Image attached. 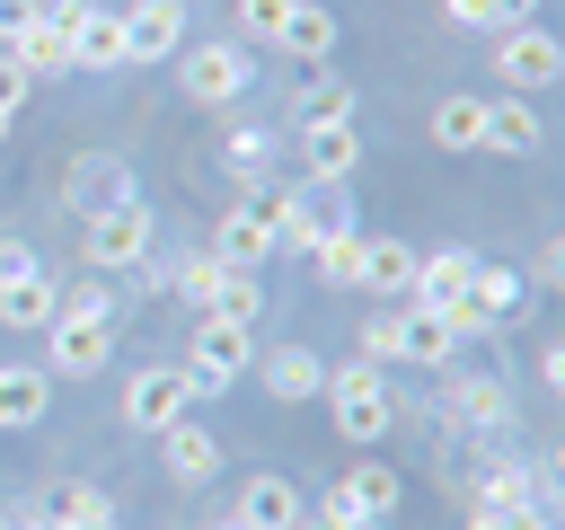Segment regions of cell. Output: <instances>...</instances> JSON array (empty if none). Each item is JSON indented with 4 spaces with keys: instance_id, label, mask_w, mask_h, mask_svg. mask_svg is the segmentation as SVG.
Masks as SVG:
<instances>
[{
    "instance_id": "cell-1",
    "label": "cell",
    "mask_w": 565,
    "mask_h": 530,
    "mask_svg": "<svg viewBox=\"0 0 565 530\" xmlns=\"http://www.w3.org/2000/svg\"><path fill=\"white\" fill-rule=\"evenodd\" d=\"M291 194H300V186H274V177H265V186H247V194L221 212V230H212V256H221L230 274H256V265L282 247V212H291Z\"/></svg>"
},
{
    "instance_id": "cell-35",
    "label": "cell",
    "mask_w": 565,
    "mask_h": 530,
    "mask_svg": "<svg viewBox=\"0 0 565 530\" xmlns=\"http://www.w3.org/2000/svg\"><path fill=\"white\" fill-rule=\"evenodd\" d=\"M309 265H318V283H353L362 274V230H335L327 247H309Z\"/></svg>"
},
{
    "instance_id": "cell-19",
    "label": "cell",
    "mask_w": 565,
    "mask_h": 530,
    "mask_svg": "<svg viewBox=\"0 0 565 530\" xmlns=\"http://www.w3.org/2000/svg\"><path fill=\"white\" fill-rule=\"evenodd\" d=\"M353 292L406 300V292H415V247H406V239H362V274H353Z\"/></svg>"
},
{
    "instance_id": "cell-26",
    "label": "cell",
    "mask_w": 565,
    "mask_h": 530,
    "mask_svg": "<svg viewBox=\"0 0 565 530\" xmlns=\"http://www.w3.org/2000/svg\"><path fill=\"white\" fill-rule=\"evenodd\" d=\"M424 132H433L441 150H486V97H468V88L441 97V106L424 115Z\"/></svg>"
},
{
    "instance_id": "cell-10",
    "label": "cell",
    "mask_w": 565,
    "mask_h": 530,
    "mask_svg": "<svg viewBox=\"0 0 565 530\" xmlns=\"http://www.w3.org/2000/svg\"><path fill=\"white\" fill-rule=\"evenodd\" d=\"M468 274H477V247H433V256H415V292H406V309L450 318V309L468 300Z\"/></svg>"
},
{
    "instance_id": "cell-6",
    "label": "cell",
    "mask_w": 565,
    "mask_h": 530,
    "mask_svg": "<svg viewBox=\"0 0 565 530\" xmlns=\"http://www.w3.org/2000/svg\"><path fill=\"white\" fill-rule=\"evenodd\" d=\"M203 398H194V380L177 371V362H141L132 380H124V424L132 433H168L177 415H194Z\"/></svg>"
},
{
    "instance_id": "cell-29",
    "label": "cell",
    "mask_w": 565,
    "mask_h": 530,
    "mask_svg": "<svg viewBox=\"0 0 565 530\" xmlns=\"http://www.w3.org/2000/svg\"><path fill=\"white\" fill-rule=\"evenodd\" d=\"M362 362H406V300H380L371 318H362Z\"/></svg>"
},
{
    "instance_id": "cell-8",
    "label": "cell",
    "mask_w": 565,
    "mask_h": 530,
    "mask_svg": "<svg viewBox=\"0 0 565 530\" xmlns=\"http://www.w3.org/2000/svg\"><path fill=\"white\" fill-rule=\"evenodd\" d=\"M115 18H124V62H177L194 44L185 35V0H132Z\"/></svg>"
},
{
    "instance_id": "cell-44",
    "label": "cell",
    "mask_w": 565,
    "mask_h": 530,
    "mask_svg": "<svg viewBox=\"0 0 565 530\" xmlns=\"http://www.w3.org/2000/svg\"><path fill=\"white\" fill-rule=\"evenodd\" d=\"M291 530H327V521H318V512H300V521H291Z\"/></svg>"
},
{
    "instance_id": "cell-27",
    "label": "cell",
    "mask_w": 565,
    "mask_h": 530,
    "mask_svg": "<svg viewBox=\"0 0 565 530\" xmlns=\"http://www.w3.org/2000/svg\"><path fill=\"white\" fill-rule=\"evenodd\" d=\"M115 194H132V168H124V159H106V150H88V159L71 168V203H79V212H106Z\"/></svg>"
},
{
    "instance_id": "cell-42",
    "label": "cell",
    "mask_w": 565,
    "mask_h": 530,
    "mask_svg": "<svg viewBox=\"0 0 565 530\" xmlns=\"http://www.w3.org/2000/svg\"><path fill=\"white\" fill-rule=\"evenodd\" d=\"M521 18H539V0H494V26H521Z\"/></svg>"
},
{
    "instance_id": "cell-13",
    "label": "cell",
    "mask_w": 565,
    "mask_h": 530,
    "mask_svg": "<svg viewBox=\"0 0 565 530\" xmlns=\"http://www.w3.org/2000/svg\"><path fill=\"white\" fill-rule=\"evenodd\" d=\"M441 415L468 424V433H503V424H512V389L486 380V371H459V380L441 389Z\"/></svg>"
},
{
    "instance_id": "cell-15",
    "label": "cell",
    "mask_w": 565,
    "mask_h": 530,
    "mask_svg": "<svg viewBox=\"0 0 565 530\" xmlns=\"http://www.w3.org/2000/svg\"><path fill=\"white\" fill-rule=\"evenodd\" d=\"M150 442H159V468H168V477H185V486H203V477L221 468V442H212V424H203V415H177V424H168V433H150Z\"/></svg>"
},
{
    "instance_id": "cell-36",
    "label": "cell",
    "mask_w": 565,
    "mask_h": 530,
    "mask_svg": "<svg viewBox=\"0 0 565 530\" xmlns=\"http://www.w3.org/2000/svg\"><path fill=\"white\" fill-rule=\"evenodd\" d=\"M282 9L291 0H238V44H274L282 35Z\"/></svg>"
},
{
    "instance_id": "cell-12",
    "label": "cell",
    "mask_w": 565,
    "mask_h": 530,
    "mask_svg": "<svg viewBox=\"0 0 565 530\" xmlns=\"http://www.w3.org/2000/svg\"><path fill=\"white\" fill-rule=\"evenodd\" d=\"M256 353H247V336H230V327H194V344H185V380H194V398H221L238 371H247Z\"/></svg>"
},
{
    "instance_id": "cell-43",
    "label": "cell",
    "mask_w": 565,
    "mask_h": 530,
    "mask_svg": "<svg viewBox=\"0 0 565 530\" xmlns=\"http://www.w3.org/2000/svg\"><path fill=\"white\" fill-rule=\"evenodd\" d=\"M71 530H124V521H115V504H106V512H88V521H71Z\"/></svg>"
},
{
    "instance_id": "cell-45",
    "label": "cell",
    "mask_w": 565,
    "mask_h": 530,
    "mask_svg": "<svg viewBox=\"0 0 565 530\" xmlns=\"http://www.w3.org/2000/svg\"><path fill=\"white\" fill-rule=\"evenodd\" d=\"M212 530H247V521H238V512H230V521H212Z\"/></svg>"
},
{
    "instance_id": "cell-17",
    "label": "cell",
    "mask_w": 565,
    "mask_h": 530,
    "mask_svg": "<svg viewBox=\"0 0 565 530\" xmlns=\"http://www.w3.org/2000/svg\"><path fill=\"white\" fill-rule=\"evenodd\" d=\"M44 406H53V371L44 362H0V433L44 424Z\"/></svg>"
},
{
    "instance_id": "cell-22",
    "label": "cell",
    "mask_w": 565,
    "mask_h": 530,
    "mask_svg": "<svg viewBox=\"0 0 565 530\" xmlns=\"http://www.w3.org/2000/svg\"><path fill=\"white\" fill-rule=\"evenodd\" d=\"M327 115H353V88H344L327 62H309V71H300V88H291V106H282V124L300 132V124H327Z\"/></svg>"
},
{
    "instance_id": "cell-30",
    "label": "cell",
    "mask_w": 565,
    "mask_h": 530,
    "mask_svg": "<svg viewBox=\"0 0 565 530\" xmlns=\"http://www.w3.org/2000/svg\"><path fill=\"white\" fill-rule=\"evenodd\" d=\"M450 353H459L450 318H433V309H406V362H424V371H450Z\"/></svg>"
},
{
    "instance_id": "cell-5",
    "label": "cell",
    "mask_w": 565,
    "mask_h": 530,
    "mask_svg": "<svg viewBox=\"0 0 565 530\" xmlns=\"http://www.w3.org/2000/svg\"><path fill=\"white\" fill-rule=\"evenodd\" d=\"M150 256V203L141 194H115L106 212H88V274H124Z\"/></svg>"
},
{
    "instance_id": "cell-4",
    "label": "cell",
    "mask_w": 565,
    "mask_h": 530,
    "mask_svg": "<svg viewBox=\"0 0 565 530\" xmlns=\"http://www.w3.org/2000/svg\"><path fill=\"white\" fill-rule=\"evenodd\" d=\"M177 88L194 97V106H238L247 88H256V53L230 35V44H185L177 53Z\"/></svg>"
},
{
    "instance_id": "cell-20",
    "label": "cell",
    "mask_w": 565,
    "mask_h": 530,
    "mask_svg": "<svg viewBox=\"0 0 565 530\" xmlns=\"http://www.w3.org/2000/svg\"><path fill=\"white\" fill-rule=\"evenodd\" d=\"M274 53H291L300 71H309V62H327V53H335V9H318V0H291V9H282V35H274Z\"/></svg>"
},
{
    "instance_id": "cell-38",
    "label": "cell",
    "mask_w": 565,
    "mask_h": 530,
    "mask_svg": "<svg viewBox=\"0 0 565 530\" xmlns=\"http://www.w3.org/2000/svg\"><path fill=\"white\" fill-rule=\"evenodd\" d=\"M468 530H547V504H503V512H477Z\"/></svg>"
},
{
    "instance_id": "cell-33",
    "label": "cell",
    "mask_w": 565,
    "mask_h": 530,
    "mask_svg": "<svg viewBox=\"0 0 565 530\" xmlns=\"http://www.w3.org/2000/svg\"><path fill=\"white\" fill-rule=\"evenodd\" d=\"M221 159H230V177L265 186V168H274V132H265V124H238V132L221 141Z\"/></svg>"
},
{
    "instance_id": "cell-39",
    "label": "cell",
    "mask_w": 565,
    "mask_h": 530,
    "mask_svg": "<svg viewBox=\"0 0 565 530\" xmlns=\"http://www.w3.org/2000/svg\"><path fill=\"white\" fill-rule=\"evenodd\" d=\"M441 18L468 26V35H494V0H441Z\"/></svg>"
},
{
    "instance_id": "cell-37",
    "label": "cell",
    "mask_w": 565,
    "mask_h": 530,
    "mask_svg": "<svg viewBox=\"0 0 565 530\" xmlns=\"http://www.w3.org/2000/svg\"><path fill=\"white\" fill-rule=\"evenodd\" d=\"M221 274H230V265H221V256H185V265H177V274H168V283H177V292H185V309H203V292H212V283H221Z\"/></svg>"
},
{
    "instance_id": "cell-14",
    "label": "cell",
    "mask_w": 565,
    "mask_h": 530,
    "mask_svg": "<svg viewBox=\"0 0 565 530\" xmlns=\"http://www.w3.org/2000/svg\"><path fill=\"white\" fill-rule=\"evenodd\" d=\"M486 150H503V159H539L547 150V124H539V106L530 97H486Z\"/></svg>"
},
{
    "instance_id": "cell-31",
    "label": "cell",
    "mask_w": 565,
    "mask_h": 530,
    "mask_svg": "<svg viewBox=\"0 0 565 530\" xmlns=\"http://www.w3.org/2000/svg\"><path fill=\"white\" fill-rule=\"evenodd\" d=\"M335 486L353 495V512H362V521H388V512H397V495H406V486H397V468H380V459H371V468H353V477H335Z\"/></svg>"
},
{
    "instance_id": "cell-32",
    "label": "cell",
    "mask_w": 565,
    "mask_h": 530,
    "mask_svg": "<svg viewBox=\"0 0 565 530\" xmlns=\"http://www.w3.org/2000/svg\"><path fill=\"white\" fill-rule=\"evenodd\" d=\"M35 512H44L53 530H71V521H88V512H106V495H97L88 477H62V486H44V495H35Z\"/></svg>"
},
{
    "instance_id": "cell-16",
    "label": "cell",
    "mask_w": 565,
    "mask_h": 530,
    "mask_svg": "<svg viewBox=\"0 0 565 530\" xmlns=\"http://www.w3.org/2000/svg\"><path fill=\"white\" fill-rule=\"evenodd\" d=\"M53 300H62V283H53L44 265H26V274H0V327H18V336H44V327H53Z\"/></svg>"
},
{
    "instance_id": "cell-25",
    "label": "cell",
    "mask_w": 565,
    "mask_h": 530,
    "mask_svg": "<svg viewBox=\"0 0 565 530\" xmlns=\"http://www.w3.org/2000/svg\"><path fill=\"white\" fill-rule=\"evenodd\" d=\"M0 53H9V62L26 71V80H62V71H71V44H62L53 26H44V0H35V26H26V35H9Z\"/></svg>"
},
{
    "instance_id": "cell-9",
    "label": "cell",
    "mask_w": 565,
    "mask_h": 530,
    "mask_svg": "<svg viewBox=\"0 0 565 530\" xmlns=\"http://www.w3.org/2000/svg\"><path fill=\"white\" fill-rule=\"evenodd\" d=\"M300 168H309V186H344V177L362 168V124H353V115L300 124Z\"/></svg>"
},
{
    "instance_id": "cell-3",
    "label": "cell",
    "mask_w": 565,
    "mask_h": 530,
    "mask_svg": "<svg viewBox=\"0 0 565 530\" xmlns=\"http://www.w3.org/2000/svg\"><path fill=\"white\" fill-rule=\"evenodd\" d=\"M486 62H494V80H503L512 97H539V88H556L565 44H556V26L521 18V26H494V35H486Z\"/></svg>"
},
{
    "instance_id": "cell-7",
    "label": "cell",
    "mask_w": 565,
    "mask_h": 530,
    "mask_svg": "<svg viewBox=\"0 0 565 530\" xmlns=\"http://www.w3.org/2000/svg\"><path fill=\"white\" fill-rule=\"evenodd\" d=\"M521 300H530V283H521L512 265H486V256H477V274H468V300L450 309V336H494V327H503Z\"/></svg>"
},
{
    "instance_id": "cell-34",
    "label": "cell",
    "mask_w": 565,
    "mask_h": 530,
    "mask_svg": "<svg viewBox=\"0 0 565 530\" xmlns=\"http://www.w3.org/2000/svg\"><path fill=\"white\" fill-rule=\"evenodd\" d=\"M503 504H539V486H530L521 459H494V468L477 477V512H503Z\"/></svg>"
},
{
    "instance_id": "cell-23",
    "label": "cell",
    "mask_w": 565,
    "mask_h": 530,
    "mask_svg": "<svg viewBox=\"0 0 565 530\" xmlns=\"http://www.w3.org/2000/svg\"><path fill=\"white\" fill-rule=\"evenodd\" d=\"M71 71H124V18L115 9H88L71 26Z\"/></svg>"
},
{
    "instance_id": "cell-18",
    "label": "cell",
    "mask_w": 565,
    "mask_h": 530,
    "mask_svg": "<svg viewBox=\"0 0 565 530\" xmlns=\"http://www.w3.org/2000/svg\"><path fill=\"white\" fill-rule=\"evenodd\" d=\"M256 318H265L256 274H221V283L203 292V309H194V327H230V336H256Z\"/></svg>"
},
{
    "instance_id": "cell-40",
    "label": "cell",
    "mask_w": 565,
    "mask_h": 530,
    "mask_svg": "<svg viewBox=\"0 0 565 530\" xmlns=\"http://www.w3.org/2000/svg\"><path fill=\"white\" fill-rule=\"evenodd\" d=\"M79 18H88V0H44V26H53L62 44H71V26H79Z\"/></svg>"
},
{
    "instance_id": "cell-11",
    "label": "cell",
    "mask_w": 565,
    "mask_h": 530,
    "mask_svg": "<svg viewBox=\"0 0 565 530\" xmlns=\"http://www.w3.org/2000/svg\"><path fill=\"white\" fill-rule=\"evenodd\" d=\"M106 362H115V327H79V318H53V327H44V371L97 380Z\"/></svg>"
},
{
    "instance_id": "cell-21",
    "label": "cell",
    "mask_w": 565,
    "mask_h": 530,
    "mask_svg": "<svg viewBox=\"0 0 565 530\" xmlns=\"http://www.w3.org/2000/svg\"><path fill=\"white\" fill-rule=\"evenodd\" d=\"M300 512H309V504H300V486H291V477H274V468L238 486V521H247V530H291Z\"/></svg>"
},
{
    "instance_id": "cell-24",
    "label": "cell",
    "mask_w": 565,
    "mask_h": 530,
    "mask_svg": "<svg viewBox=\"0 0 565 530\" xmlns=\"http://www.w3.org/2000/svg\"><path fill=\"white\" fill-rule=\"evenodd\" d=\"M256 380H265L274 398H318V389H327V362H318L309 344H274V353L256 362Z\"/></svg>"
},
{
    "instance_id": "cell-41",
    "label": "cell",
    "mask_w": 565,
    "mask_h": 530,
    "mask_svg": "<svg viewBox=\"0 0 565 530\" xmlns=\"http://www.w3.org/2000/svg\"><path fill=\"white\" fill-rule=\"evenodd\" d=\"M26 265H35V247L26 239H0V274H26Z\"/></svg>"
},
{
    "instance_id": "cell-2",
    "label": "cell",
    "mask_w": 565,
    "mask_h": 530,
    "mask_svg": "<svg viewBox=\"0 0 565 530\" xmlns=\"http://www.w3.org/2000/svg\"><path fill=\"white\" fill-rule=\"evenodd\" d=\"M327 415H335V433L344 442H388V424H397V398H388V371L380 362H344V371H327Z\"/></svg>"
},
{
    "instance_id": "cell-28",
    "label": "cell",
    "mask_w": 565,
    "mask_h": 530,
    "mask_svg": "<svg viewBox=\"0 0 565 530\" xmlns=\"http://www.w3.org/2000/svg\"><path fill=\"white\" fill-rule=\"evenodd\" d=\"M53 318H79V327H115V318H124V300H115V274H79V283L53 300Z\"/></svg>"
}]
</instances>
